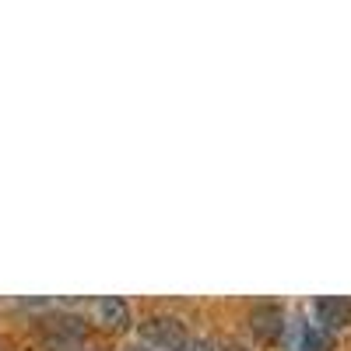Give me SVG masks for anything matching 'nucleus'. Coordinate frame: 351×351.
<instances>
[{
	"mask_svg": "<svg viewBox=\"0 0 351 351\" xmlns=\"http://www.w3.org/2000/svg\"><path fill=\"white\" fill-rule=\"evenodd\" d=\"M141 334H144V341H148V348L155 344V348H162V351H172L176 344L186 337L183 324H180L176 316H148V319L141 324Z\"/></svg>",
	"mask_w": 351,
	"mask_h": 351,
	"instance_id": "nucleus-1",
	"label": "nucleus"
},
{
	"mask_svg": "<svg viewBox=\"0 0 351 351\" xmlns=\"http://www.w3.org/2000/svg\"><path fill=\"white\" fill-rule=\"evenodd\" d=\"M172 351H218L208 337H183L180 344H176Z\"/></svg>",
	"mask_w": 351,
	"mask_h": 351,
	"instance_id": "nucleus-5",
	"label": "nucleus"
},
{
	"mask_svg": "<svg viewBox=\"0 0 351 351\" xmlns=\"http://www.w3.org/2000/svg\"><path fill=\"white\" fill-rule=\"evenodd\" d=\"M250 330L260 337V341H278L281 330H285V313L281 306H256L250 313Z\"/></svg>",
	"mask_w": 351,
	"mask_h": 351,
	"instance_id": "nucleus-3",
	"label": "nucleus"
},
{
	"mask_svg": "<svg viewBox=\"0 0 351 351\" xmlns=\"http://www.w3.org/2000/svg\"><path fill=\"white\" fill-rule=\"evenodd\" d=\"M327 334H316V330H306V341H302V348L306 351H327Z\"/></svg>",
	"mask_w": 351,
	"mask_h": 351,
	"instance_id": "nucleus-6",
	"label": "nucleus"
},
{
	"mask_svg": "<svg viewBox=\"0 0 351 351\" xmlns=\"http://www.w3.org/2000/svg\"><path fill=\"white\" fill-rule=\"evenodd\" d=\"M123 351H152L148 344H130V348H123Z\"/></svg>",
	"mask_w": 351,
	"mask_h": 351,
	"instance_id": "nucleus-7",
	"label": "nucleus"
},
{
	"mask_svg": "<svg viewBox=\"0 0 351 351\" xmlns=\"http://www.w3.org/2000/svg\"><path fill=\"white\" fill-rule=\"evenodd\" d=\"M95 319L106 330L120 334V330L130 327V306L120 295H102V299H95Z\"/></svg>",
	"mask_w": 351,
	"mask_h": 351,
	"instance_id": "nucleus-2",
	"label": "nucleus"
},
{
	"mask_svg": "<svg viewBox=\"0 0 351 351\" xmlns=\"http://www.w3.org/2000/svg\"><path fill=\"white\" fill-rule=\"evenodd\" d=\"M218 351H246V348H239V344H228V348H218Z\"/></svg>",
	"mask_w": 351,
	"mask_h": 351,
	"instance_id": "nucleus-8",
	"label": "nucleus"
},
{
	"mask_svg": "<svg viewBox=\"0 0 351 351\" xmlns=\"http://www.w3.org/2000/svg\"><path fill=\"white\" fill-rule=\"evenodd\" d=\"M316 319L324 324L327 330H341L351 324V299H337V295H327L316 302Z\"/></svg>",
	"mask_w": 351,
	"mask_h": 351,
	"instance_id": "nucleus-4",
	"label": "nucleus"
}]
</instances>
